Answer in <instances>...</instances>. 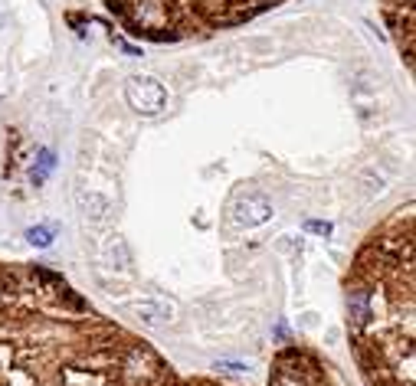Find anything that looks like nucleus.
Here are the masks:
<instances>
[{"mask_svg": "<svg viewBox=\"0 0 416 386\" xmlns=\"http://www.w3.org/2000/svg\"><path fill=\"white\" fill-rule=\"evenodd\" d=\"M122 17H128V23H132L134 30H144V33L154 39H174V33L164 37V27H168L170 17H174L170 0H125Z\"/></svg>", "mask_w": 416, "mask_h": 386, "instance_id": "1", "label": "nucleus"}, {"mask_svg": "<svg viewBox=\"0 0 416 386\" xmlns=\"http://www.w3.org/2000/svg\"><path fill=\"white\" fill-rule=\"evenodd\" d=\"M125 98L132 105L134 112L141 115H161L164 105H168V92L164 85L151 76H132L125 82Z\"/></svg>", "mask_w": 416, "mask_h": 386, "instance_id": "2", "label": "nucleus"}, {"mask_svg": "<svg viewBox=\"0 0 416 386\" xmlns=\"http://www.w3.org/2000/svg\"><path fill=\"white\" fill-rule=\"evenodd\" d=\"M272 219V203L263 197V193H246L233 203V223L237 226H246V229H256Z\"/></svg>", "mask_w": 416, "mask_h": 386, "instance_id": "3", "label": "nucleus"}, {"mask_svg": "<svg viewBox=\"0 0 416 386\" xmlns=\"http://www.w3.org/2000/svg\"><path fill=\"white\" fill-rule=\"evenodd\" d=\"M53 167H56V154L49 151V148H39L37 151V164H33V184H43V180L53 174Z\"/></svg>", "mask_w": 416, "mask_h": 386, "instance_id": "4", "label": "nucleus"}, {"mask_svg": "<svg viewBox=\"0 0 416 386\" xmlns=\"http://www.w3.org/2000/svg\"><path fill=\"white\" fill-rule=\"evenodd\" d=\"M134 314L144 318L151 328H161L164 321L170 318V308H168V304H134Z\"/></svg>", "mask_w": 416, "mask_h": 386, "instance_id": "5", "label": "nucleus"}, {"mask_svg": "<svg viewBox=\"0 0 416 386\" xmlns=\"http://www.w3.org/2000/svg\"><path fill=\"white\" fill-rule=\"evenodd\" d=\"M79 203H82V210L95 219V223H102V219L108 217V203H105L102 197H95V193H89V197L82 193V197H79Z\"/></svg>", "mask_w": 416, "mask_h": 386, "instance_id": "6", "label": "nucleus"}, {"mask_svg": "<svg viewBox=\"0 0 416 386\" xmlns=\"http://www.w3.org/2000/svg\"><path fill=\"white\" fill-rule=\"evenodd\" d=\"M53 236H56L53 226H33L27 229V243L37 245V249H46V245H53Z\"/></svg>", "mask_w": 416, "mask_h": 386, "instance_id": "7", "label": "nucleus"}, {"mask_svg": "<svg viewBox=\"0 0 416 386\" xmlns=\"http://www.w3.org/2000/svg\"><path fill=\"white\" fill-rule=\"evenodd\" d=\"M305 229H308V233H318V236H332V223H322V219H308Z\"/></svg>", "mask_w": 416, "mask_h": 386, "instance_id": "8", "label": "nucleus"}, {"mask_svg": "<svg viewBox=\"0 0 416 386\" xmlns=\"http://www.w3.org/2000/svg\"><path fill=\"white\" fill-rule=\"evenodd\" d=\"M217 370H233V373H246L249 364H233V360H220Z\"/></svg>", "mask_w": 416, "mask_h": 386, "instance_id": "9", "label": "nucleus"}, {"mask_svg": "<svg viewBox=\"0 0 416 386\" xmlns=\"http://www.w3.org/2000/svg\"><path fill=\"white\" fill-rule=\"evenodd\" d=\"M0 298H4V282H0Z\"/></svg>", "mask_w": 416, "mask_h": 386, "instance_id": "10", "label": "nucleus"}]
</instances>
